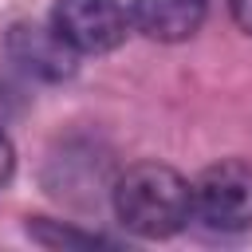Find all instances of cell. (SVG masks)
Masks as SVG:
<instances>
[{
	"label": "cell",
	"mask_w": 252,
	"mask_h": 252,
	"mask_svg": "<svg viewBox=\"0 0 252 252\" xmlns=\"http://www.w3.org/2000/svg\"><path fill=\"white\" fill-rule=\"evenodd\" d=\"M118 224L142 240H169L193 220V181L165 161H134L110 181Z\"/></svg>",
	"instance_id": "6da1fadb"
},
{
	"label": "cell",
	"mask_w": 252,
	"mask_h": 252,
	"mask_svg": "<svg viewBox=\"0 0 252 252\" xmlns=\"http://www.w3.org/2000/svg\"><path fill=\"white\" fill-rule=\"evenodd\" d=\"M193 220H205L217 232L252 228V165L240 158L205 165L193 181Z\"/></svg>",
	"instance_id": "7a4b0ae2"
},
{
	"label": "cell",
	"mask_w": 252,
	"mask_h": 252,
	"mask_svg": "<svg viewBox=\"0 0 252 252\" xmlns=\"http://www.w3.org/2000/svg\"><path fill=\"white\" fill-rule=\"evenodd\" d=\"M47 20L79 55H106L134 32L122 0H55Z\"/></svg>",
	"instance_id": "3957f363"
},
{
	"label": "cell",
	"mask_w": 252,
	"mask_h": 252,
	"mask_svg": "<svg viewBox=\"0 0 252 252\" xmlns=\"http://www.w3.org/2000/svg\"><path fill=\"white\" fill-rule=\"evenodd\" d=\"M4 51L16 71H24L28 79H39V83H63L79 71V51L51 28V20L47 24H39V20L12 24L4 35Z\"/></svg>",
	"instance_id": "277c9868"
},
{
	"label": "cell",
	"mask_w": 252,
	"mask_h": 252,
	"mask_svg": "<svg viewBox=\"0 0 252 252\" xmlns=\"http://www.w3.org/2000/svg\"><path fill=\"white\" fill-rule=\"evenodd\" d=\"M209 0H130V24L154 43H185L201 32Z\"/></svg>",
	"instance_id": "5b68a950"
},
{
	"label": "cell",
	"mask_w": 252,
	"mask_h": 252,
	"mask_svg": "<svg viewBox=\"0 0 252 252\" xmlns=\"http://www.w3.org/2000/svg\"><path fill=\"white\" fill-rule=\"evenodd\" d=\"M24 232L35 240V244H43V248H63V252H87V248H110V240L106 236H98V232H83V228H75V224H63V220H51V217H28L24 220Z\"/></svg>",
	"instance_id": "8992f818"
},
{
	"label": "cell",
	"mask_w": 252,
	"mask_h": 252,
	"mask_svg": "<svg viewBox=\"0 0 252 252\" xmlns=\"http://www.w3.org/2000/svg\"><path fill=\"white\" fill-rule=\"evenodd\" d=\"M12 173H16V150H12V138L0 130V189L12 181Z\"/></svg>",
	"instance_id": "52a82bcc"
},
{
	"label": "cell",
	"mask_w": 252,
	"mask_h": 252,
	"mask_svg": "<svg viewBox=\"0 0 252 252\" xmlns=\"http://www.w3.org/2000/svg\"><path fill=\"white\" fill-rule=\"evenodd\" d=\"M228 12H232V24L252 39V0H228Z\"/></svg>",
	"instance_id": "ba28073f"
}]
</instances>
